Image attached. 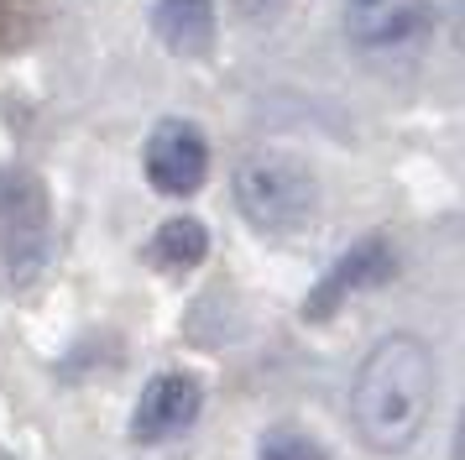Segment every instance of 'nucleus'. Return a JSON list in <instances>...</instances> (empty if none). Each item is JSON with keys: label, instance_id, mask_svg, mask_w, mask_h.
Listing matches in <instances>:
<instances>
[{"label": "nucleus", "instance_id": "obj_1", "mask_svg": "<svg viewBox=\"0 0 465 460\" xmlns=\"http://www.w3.org/2000/svg\"><path fill=\"white\" fill-rule=\"evenodd\" d=\"M434 408V351L419 335H381L351 376V429L371 455L413 450Z\"/></svg>", "mask_w": 465, "mask_h": 460}, {"label": "nucleus", "instance_id": "obj_2", "mask_svg": "<svg viewBox=\"0 0 465 460\" xmlns=\"http://www.w3.org/2000/svg\"><path fill=\"white\" fill-rule=\"evenodd\" d=\"M235 209L256 235H298L319 215V178L293 152H252L235 167Z\"/></svg>", "mask_w": 465, "mask_h": 460}, {"label": "nucleus", "instance_id": "obj_3", "mask_svg": "<svg viewBox=\"0 0 465 460\" xmlns=\"http://www.w3.org/2000/svg\"><path fill=\"white\" fill-rule=\"evenodd\" d=\"M53 251V205L37 173L0 167V277L11 288L37 283Z\"/></svg>", "mask_w": 465, "mask_h": 460}, {"label": "nucleus", "instance_id": "obj_4", "mask_svg": "<svg viewBox=\"0 0 465 460\" xmlns=\"http://www.w3.org/2000/svg\"><path fill=\"white\" fill-rule=\"evenodd\" d=\"M392 272H398V251H392V241H387V235H361L356 246L340 251L335 262H330V272L309 288V298H303V319H309V325L335 319L356 293L381 288Z\"/></svg>", "mask_w": 465, "mask_h": 460}, {"label": "nucleus", "instance_id": "obj_5", "mask_svg": "<svg viewBox=\"0 0 465 460\" xmlns=\"http://www.w3.org/2000/svg\"><path fill=\"white\" fill-rule=\"evenodd\" d=\"M142 167H147V184L157 188V194H173V199L199 194L204 178H210V142H204V131L193 121L168 115V121L152 125Z\"/></svg>", "mask_w": 465, "mask_h": 460}, {"label": "nucleus", "instance_id": "obj_6", "mask_svg": "<svg viewBox=\"0 0 465 460\" xmlns=\"http://www.w3.org/2000/svg\"><path fill=\"white\" fill-rule=\"evenodd\" d=\"M204 408V382L193 372H157L142 387L136 408H131V439L136 445H168L173 435H183Z\"/></svg>", "mask_w": 465, "mask_h": 460}, {"label": "nucleus", "instance_id": "obj_7", "mask_svg": "<svg viewBox=\"0 0 465 460\" xmlns=\"http://www.w3.org/2000/svg\"><path fill=\"white\" fill-rule=\"evenodd\" d=\"M152 32L178 58H210L214 53V0H152Z\"/></svg>", "mask_w": 465, "mask_h": 460}, {"label": "nucleus", "instance_id": "obj_8", "mask_svg": "<svg viewBox=\"0 0 465 460\" xmlns=\"http://www.w3.org/2000/svg\"><path fill=\"white\" fill-rule=\"evenodd\" d=\"M434 26V5L429 0H366L356 16H351V37L361 47H398V42H413Z\"/></svg>", "mask_w": 465, "mask_h": 460}, {"label": "nucleus", "instance_id": "obj_9", "mask_svg": "<svg viewBox=\"0 0 465 460\" xmlns=\"http://www.w3.org/2000/svg\"><path fill=\"white\" fill-rule=\"evenodd\" d=\"M204 256H210V230H204V220H193V215L163 220L147 241V262L157 272H193Z\"/></svg>", "mask_w": 465, "mask_h": 460}, {"label": "nucleus", "instance_id": "obj_10", "mask_svg": "<svg viewBox=\"0 0 465 460\" xmlns=\"http://www.w3.org/2000/svg\"><path fill=\"white\" fill-rule=\"evenodd\" d=\"M256 460H330V455H324V445H319L314 435H303L293 424H277V429L262 435Z\"/></svg>", "mask_w": 465, "mask_h": 460}, {"label": "nucleus", "instance_id": "obj_11", "mask_svg": "<svg viewBox=\"0 0 465 460\" xmlns=\"http://www.w3.org/2000/svg\"><path fill=\"white\" fill-rule=\"evenodd\" d=\"M37 26H43L37 0H0V58L5 53H22L26 42L37 37Z\"/></svg>", "mask_w": 465, "mask_h": 460}, {"label": "nucleus", "instance_id": "obj_12", "mask_svg": "<svg viewBox=\"0 0 465 460\" xmlns=\"http://www.w3.org/2000/svg\"><path fill=\"white\" fill-rule=\"evenodd\" d=\"M241 5H246V11H262V5H272V0H241Z\"/></svg>", "mask_w": 465, "mask_h": 460}, {"label": "nucleus", "instance_id": "obj_13", "mask_svg": "<svg viewBox=\"0 0 465 460\" xmlns=\"http://www.w3.org/2000/svg\"><path fill=\"white\" fill-rule=\"evenodd\" d=\"M356 5H366V0H356Z\"/></svg>", "mask_w": 465, "mask_h": 460}, {"label": "nucleus", "instance_id": "obj_14", "mask_svg": "<svg viewBox=\"0 0 465 460\" xmlns=\"http://www.w3.org/2000/svg\"><path fill=\"white\" fill-rule=\"evenodd\" d=\"M0 460H11V455H0Z\"/></svg>", "mask_w": 465, "mask_h": 460}]
</instances>
